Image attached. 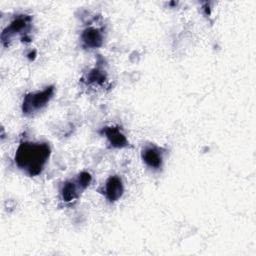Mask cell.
I'll return each mask as SVG.
<instances>
[{"instance_id": "6da1fadb", "label": "cell", "mask_w": 256, "mask_h": 256, "mask_svg": "<svg viewBox=\"0 0 256 256\" xmlns=\"http://www.w3.org/2000/svg\"><path fill=\"white\" fill-rule=\"evenodd\" d=\"M51 153L47 142L22 141L15 153V163L29 176L39 175Z\"/></svg>"}, {"instance_id": "7a4b0ae2", "label": "cell", "mask_w": 256, "mask_h": 256, "mask_svg": "<svg viewBox=\"0 0 256 256\" xmlns=\"http://www.w3.org/2000/svg\"><path fill=\"white\" fill-rule=\"evenodd\" d=\"M54 90V85H50L42 91L26 94L22 102L23 114L25 116H32L42 110L52 99Z\"/></svg>"}, {"instance_id": "3957f363", "label": "cell", "mask_w": 256, "mask_h": 256, "mask_svg": "<svg viewBox=\"0 0 256 256\" xmlns=\"http://www.w3.org/2000/svg\"><path fill=\"white\" fill-rule=\"evenodd\" d=\"M32 21V16L30 15H18L11 23L9 26H7L2 34H1V40L2 44L5 47H8L10 44L11 39L18 34H24L25 36L27 31L30 29Z\"/></svg>"}, {"instance_id": "277c9868", "label": "cell", "mask_w": 256, "mask_h": 256, "mask_svg": "<svg viewBox=\"0 0 256 256\" xmlns=\"http://www.w3.org/2000/svg\"><path fill=\"white\" fill-rule=\"evenodd\" d=\"M142 159L144 163L152 168V169H159L162 167L163 164V152L162 149L152 145V146H147L142 150L141 153Z\"/></svg>"}, {"instance_id": "5b68a950", "label": "cell", "mask_w": 256, "mask_h": 256, "mask_svg": "<svg viewBox=\"0 0 256 256\" xmlns=\"http://www.w3.org/2000/svg\"><path fill=\"white\" fill-rule=\"evenodd\" d=\"M123 191H124V187L120 177L114 175V176H110L107 179L105 184V194H106V198L110 202H115L118 199H120L121 196L123 195Z\"/></svg>"}, {"instance_id": "8992f818", "label": "cell", "mask_w": 256, "mask_h": 256, "mask_svg": "<svg viewBox=\"0 0 256 256\" xmlns=\"http://www.w3.org/2000/svg\"><path fill=\"white\" fill-rule=\"evenodd\" d=\"M102 133L106 136L110 145L114 148H125L129 145L125 135L116 126H106L102 129Z\"/></svg>"}, {"instance_id": "52a82bcc", "label": "cell", "mask_w": 256, "mask_h": 256, "mask_svg": "<svg viewBox=\"0 0 256 256\" xmlns=\"http://www.w3.org/2000/svg\"><path fill=\"white\" fill-rule=\"evenodd\" d=\"M81 40L83 44L88 48H98L102 46L104 38L100 29L94 27H88L83 30L81 34Z\"/></svg>"}, {"instance_id": "ba28073f", "label": "cell", "mask_w": 256, "mask_h": 256, "mask_svg": "<svg viewBox=\"0 0 256 256\" xmlns=\"http://www.w3.org/2000/svg\"><path fill=\"white\" fill-rule=\"evenodd\" d=\"M84 189L78 183L77 179L75 180H68L63 183L61 188V196L65 202H72L79 198L81 191Z\"/></svg>"}, {"instance_id": "9c48e42d", "label": "cell", "mask_w": 256, "mask_h": 256, "mask_svg": "<svg viewBox=\"0 0 256 256\" xmlns=\"http://www.w3.org/2000/svg\"><path fill=\"white\" fill-rule=\"evenodd\" d=\"M87 83H97V84H103L106 81V75L105 73L98 69H92L86 76Z\"/></svg>"}, {"instance_id": "30bf717a", "label": "cell", "mask_w": 256, "mask_h": 256, "mask_svg": "<svg viewBox=\"0 0 256 256\" xmlns=\"http://www.w3.org/2000/svg\"><path fill=\"white\" fill-rule=\"evenodd\" d=\"M76 179H77L78 183L81 185V187H82L83 189H86V188L89 186V184L91 183L92 177H91V175H90L88 172L83 171V172H81L80 174H78V176H77Z\"/></svg>"}]
</instances>
